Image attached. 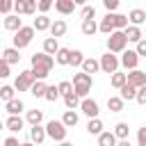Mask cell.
Listing matches in <instances>:
<instances>
[{"instance_id":"obj_1","label":"cell","mask_w":146,"mask_h":146,"mask_svg":"<svg viewBox=\"0 0 146 146\" xmlns=\"http://www.w3.org/2000/svg\"><path fill=\"white\" fill-rule=\"evenodd\" d=\"M52 66H55V57H52V55H48L46 50H43V52H34V55H32V71H34L36 80H46V78L50 75Z\"/></svg>"},{"instance_id":"obj_2","label":"cell","mask_w":146,"mask_h":146,"mask_svg":"<svg viewBox=\"0 0 146 146\" xmlns=\"http://www.w3.org/2000/svg\"><path fill=\"white\" fill-rule=\"evenodd\" d=\"M73 91L80 98H87V94L91 91V73H87V71L75 73L73 75Z\"/></svg>"},{"instance_id":"obj_3","label":"cell","mask_w":146,"mask_h":146,"mask_svg":"<svg viewBox=\"0 0 146 146\" xmlns=\"http://www.w3.org/2000/svg\"><path fill=\"white\" fill-rule=\"evenodd\" d=\"M125 43H128V36H125L123 30H114V32L107 34V50L110 52H123Z\"/></svg>"},{"instance_id":"obj_4","label":"cell","mask_w":146,"mask_h":146,"mask_svg":"<svg viewBox=\"0 0 146 146\" xmlns=\"http://www.w3.org/2000/svg\"><path fill=\"white\" fill-rule=\"evenodd\" d=\"M32 36H34V25H32V27H25V25H21V27L16 30V34H14V46L21 50V48L30 46Z\"/></svg>"},{"instance_id":"obj_5","label":"cell","mask_w":146,"mask_h":146,"mask_svg":"<svg viewBox=\"0 0 146 146\" xmlns=\"http://www.w3.org/2000/svg\"><path fill=\"white\" fill-rule=\"evenodd\" d=\"M46 132H48V137L55 139V141H64V139H66V125H64V121H55V119L48 121Z\"/></svg>"},{"instance_id":"obj_6","label":"cell","mask_w":146,"mask_h":146,"mask_svg":"<svg viewBox=\"0 0 146 146\" xmlns=\"http://www.w3.org/2000/svg\"><path fill=\"white\" fill-rule=\"evenodd\" d=\"M34 80H36V75H34V71L30 68V71L18 73V78L14 80V87H16V91H30V87L34 84Z\"/></svg>"},{"instance_id":"obj_7","label":"cell","mask_w":146,"mask_h":146,"mask_svg":"<svg viewBox=\"0 0 146 146\" xmlns=\"http://www.w3.org/2000/svg\"><path fill=\"white\" fill-rule=\"evenodd\" d=\"M100 68H103L105 73H114V71L119 68V59H116V55H112V52L107 50V55L100 57Z\"/></svg>"},{"instance_id":"obj_8","label":"cell","mask_w":146,"mask_h":146,"mask_svg":"<svg viewBox=\"0 0 146 146\" xmlns=\"http://www.w3.org/2000/svg\"><path fill=\"white\" fill-rule=\"evenodd\" d=\"M80 110H82L89 119L98 116V112H100V110H98V103H96V100H91V98H84V100L80 103Z\"/></svg>"},{"instance_id":"obj_9","label":"cell","mask_w":146,"mask_h":146,"mask_svg":"<svg viewBox=\"0 0 146 146\" xmlns=\"http://www.w3.org/2000/svg\"><path fill=\"white\" fill-rule=\"evenodd\" d=\"M137 62H139V55H137V50H123L121 64H123L125 68H137Z\"/></svg>"},{"instance_id":"obj_10","label":"cell","mask_w":146,"mask_h":146,"mask_svg":"<svg viewBox=\"0 0 146 146\" xmlns=\"http://www.w3.org/2000/svg\"><path fill=\"white\" fill-rule=\"evenodd\" d=\"M125 75H128V82H130V84H135V87L146 84V73H144V71H139V68H130V73H125Z\"/></svg>"},{"instance_id":"obj_11","label":"cell","mask_w":146,"mask_h":146,"mask_svg":"<svg viewBox=\"0 0 146 146\" xmlns=\"http://www.w3.org/2000/svg\"><path fill=\"white\" fill-rule=\"evenodd\" d=\"M46 128H41L39 123H34L32 128H30V141H34V144H43V139H46Z\"/></svg>"},{"instance_id":"obj_12","label":"cell","mask_w":146,"mask_h":146,"mask_svg":"<svg viewBox=\"0 0 146 146\" xmlns=\"http://www.w3.org/2000/svg\"><path fill=\"white\" fill-rule=\"evenodd\" d=\"M7 130H11V132H21L23 130V119L18 116V114H9V119H7Z\"/></svg>"},{"instance_id":"obj_13","label":"cell","mask_w":146,"mask_h":146,"mask_svg":"<svg viewBox=\"0 0 146 146\" xmlns=\"http://www.w3.org/2000/svg\"><path fill=\"white\" fill-rule=\"evenodd\" d=\"M55 9L59 11V14H73V9H75V2L73 0H55Z\"/></svg>"},{"instance_id":"obj_14","label":"cell","mask_w":146,"mask_h":146,"mask_svg":"<svg viewBox=\"0 0 146 146\" xmlns=\"http://www.w3.org/2000/svg\"><path fill=\"white\" fill-rule=\"evenodd\" d=\"M137 89H139V87H135V84H130V82L125 80V84L121 87V98H123V100H135Z\"/></svg>"},{"instance_id":"obj_15","label":"cell","mask_w":146,"mask_h":146,"mask_svg":"<svg viewBox=\"0 0 146 146\" xmlns=\"http://www.w3.org/2000/svg\"><path fill=\"white\" fill-rule=\"evenodd\" d=\"M96 32H98V25L94 23V18H84L82 21V34L84 36H94Z\"/></svg>"},{"instance_id":"obj_16","label":"cell","mask_w":146,"mask_h":146,"mask_svg":"<svg viewBox=\"0 0 146 146\" xmlns=\"http://www.w3.org/2000/svg\"><path fill=\"white\" fill-rule=\"evenodd\" d=\"M123 32H125L128 41H135V43H137V41H139V39L144 36V34H141V30H139V25H128V27H125Z\"/></svg>"},{"instance_id":"obj_17","label":"cell","mask_w":146,"mask_h":146,"mask_svg":"<svg viewBox=\"0 0 146 146\" xmlns=\"http://www.w3.org/2000/svg\"><path fill=\"white\" fill-rule=\"evenodd\" d=\"M87 132H89V135H100V132H103V121H100L98 116L89 119V123H87Z\"/></svg>"},{"instance_id":"obj_18","label":"cell","mask_w":146,"mask_h":146,"mask_svg":"<svg viewBox=\"0 0 146 146\" xmlns=\"http://www.w3.org/2000/svg\"><path fill=\"white\" fill-rule=\"evenodd\" d=\"M21 25H23V21L18 18V14H16V16H9V14L5 16V27H7V30H11V32H16V30H18Z\"/></svg>"},{"instance_id":"obj_19","label":"cell","mask_w":146,"mask_h":146,"mask_svg":"<svg viewBox=\"0 0 146 146\" xmlns=\"http://www.w3.org/2000/svg\"><path fill=\"white\" fill-rule=\"evenodd\" d=\"M34 30H36V32H43V30H50V18H48L46 14H41V16H36V18H34Z\"/></svg>"},{"instance_id":"obj_20","label":"cell","mask_w":146,"mask_h":146,"mask_svg":"<svg viewBox=\"0 0 146 146\" xmlns=\"http://www.w3.org/2000/svg\"><path fill=\"white\" fill-rule=\"evenodd\" d=\"M98 30L103 32V34H110V32H114V23H112V14L107 11V16L98 23Z\"/></svg>"},{"instance_id":"obj_21","label":"cell","mask_w":146,"mask_h":146,"mask_svg":"<svg viewBox=\"0 0 146 146\" xmlns=\"http://www.w3.org/2000/svg\"><path fill=\"white\" fill-rule=\"evenodd\" d=\"M43 50H46L48 55H55V52L59 50V43H57V36H48V39H43Z\"/></svg>"},{"instance_id":"obj_22","label":"cell","mask_w":146,"mask_h":146,"mask_svg":"<svg viewBox=\"0 0 146 146\" xmlns=\"http://www.w3.org/2000/svg\"><path fill=\"white\" fill-rule=\"evenodd\" d=\"M46 87H48V84H46L43 80H34V84L30 87V94H32V96H36V98H43V94H46Z\"/></svg>"},{"instance_id":"obj_23","label":"cell","mask_w":146,"mask_h":146,"mask_svg":"<svg viewBox=\"0 0 146 146\" xmlns=\"http://www.w3.org/2000/svg\"><path fill=\"white\" fill-rule=\"evenodd\" d=\"M128 18L132 21V25H141V23H146V11H141V9H132V11L128 14Z\"/></svg>"},{"instance_id":"obj_24","label":"cell","mask_w":146,"mask_h":146,"mask_svg":"<svg viewBox=\"0 0 146 146\" xmlns=\"http://www.w3.org/2000/svg\"><path fill=\"white\" fill-rule=\"evenodd\" d=\"M128 16H123V14H112V23H114V30H125L128 27Z\"/></svg>"},{"instance_id":"obj_25","label":"cell","mask_w":146,"mask_h":146,"mask_svg":"<svg viewBox=\"0 0 146 146\" xmlns=\"http://www.w3.org/2000/svg\"><path fill=\"white\" fill-rule=\"evenodd\" d=\"M50 34H52V36H64V34H66V23H64V21L50 23Z\"/></svg>"},{"instance_id":"obj_26","label":"cell","mask_w":146,"mask_h":146,"mask_svg":"<svg viewBox=\"0 0 146 146\" xmlns=\"http://www.w3.org/2000/svg\"><path fill=\"white\" fill-rule=\"evenodd\" d=\"M2 57L9 62V64H18L21 62V55H18V48L14 46V48H7L5 52H2Z\"/></svg>"},{"instance_id":"obj_27","label":"cell","mask_w":146,"mask_h":146,"mask_svg":"<svg viewBox=\"0 0 146 146\" xmlns=\"http://www.w3.org/2000/svg\"><path fill=\"white\" fill-rule=\"evenodd\" d=\"M55 62L62 64V66L68 64V62H71V50H68V48H59V50L55 52Z\"/></svg>"},{"instance_id":"obj_28","label":"cell","mask_w":146,"mask_h":146,"mask_svg":"<svg viewBox=\"0 0 146 146\" xmlns=\"http://www.w3.org/2000/svg\"><path fill=\"white\" fill-rule=\"evenodd\" d=\"M98 144L100 146H114L116 144V135L114 132H100L98 135Z\"/></svg>"},{"instance_id":"obj_29","label":"cell","mask_w":146,"mask_h":146,"mask_svg":"<svg viewBox=\"0 0 146 146\" xmlns=\"http://www.w3.org/2000/svg\"><path fill=\"white\" fill-rule=\"evenodd\" d=\"M107 110H110V112H121V110H123V98H121V96H119V98H116V96L107 98Z\"/></svg>"},{"instance_id":"obj_30","label":"cell","mask_w":146,"mask_h":146,"mask_svg":"<svg viewBox=\"0 0 146 146\" xmlns=\"http://www.w3.org/2000/svg\"><path fill=\"white\" fill-rule=\"evenodd\" d=\"M7 112H9V114H21V112H23V100H18V98L7 100Z\"/></svg>"},{"instance_id":"obj_31","label":"cell","mask_w":146,"mask_h":146,"mask_svg":"<svg viewBox=\"0 0 146 146\" xmlns=\"http://www.w3.org/2000/svg\"><path fill=\"white\" fill-rule=\"evenodd\" d=\"M64 103H66V107H68V110H75V107L80 105V96H78L75 91H71V94H66V96H64Z\"/></svg>"},{"instance_id":"obj_32","label":"cell","mask_w":146,"mask_h":146,"mask_svg":"<svg viewBox=\"0 0 146 146\" xmlns=\"http://www.w3.org/2000/svg\"><path fill=\"white\" fill-rule=\"evenodd\" d=\"M62 121H64V125H66V128H73V125H78V114H75L73 110H68V112H64Z\"/></svg>"},{"instance_id":"obj_33","label":"cell","mask_w":146,"mask_h":146,"mask_svg":"<svg viewBox=\"0 0 146 146\" xmlns=\"http://www.w3.org/2000/svg\"><path fill=\"white\" fill-rule=\"evenodd\" d=\"M98 68H100V62H96V59H91V57L82 62V71H87V73H96Z\"/></svg>"},{"instance_id":"obj_34","label":"cell","mask_w":146,"mask_h":146,"mask_svg":"<svg viewBox=\"0 0 146 146\" xmlns=\"http://www.w3.org/2000/svg\"><path fill=\"white\" fill-rule=\"evenodd\" d=\"M25 119H27V123H30V125H34V123H41V119H43V112H41V110H30Z\"/></svg>"},{"instance_id":"obj_35","label":"cell","mask_w":146,"mask_h":146,"mask_svg":"<svg viewBox=\"0 0 146 146\" xmlns=\"http://www.w3.org/2000/svg\"><path fill=\"white\" fill-rule=\"evenodd\" d=\"M125 80H128V75L125 73H112V87H116V89H121L123 84H125Z\"/></svg>"},{"instance_id":"obj_36","label":"cell","mask_w":146,"mask_h":146,"mask_svg":"<svg viewBox=\"0 0 146 146\" xmlns=\"http://www.w3.org/2000/svg\"><path fill=\"white\" fill-rule=\"evenodd\" d=\"M128 132H130L128 123H116V128H114V135H116V139H125V137H128Z\"/></svg>"},{"instance_id":"obj_37","label":"cell","mask_w":146,"mask_h":146,"mask_svg":"<svg viewBox=\"0 0 146 146\" xmlns=\"http://www.w3.org/2000/svg\"><path fill=\"white\" fill-rule=\"evenodd\" d=\"M57 96H62L57 87H46V94H43V98H46V100H50V103H55V100H57Z\"/></svg>"},{"instance_id":"obj_38","label":"cell","mask_w":146,"mask_h":146,"mask_svg":"<svg viewBox=\"0 0 146 146\" xmlns=\"http://www.w3.org/2000/svg\"><path fill=\"white\" fill-rule=\"evenodd\" d=\"M82 62H84V57H82V52L80 50H71V66H82Z\"/></svg>"},{"instance_id":"obj_39","label":"cell","mask_w":146,"mask_h":146,"mask_svg":"<svg viewBox=\"0 0 146 146\" xmlns=\"http://www.w3.org/2000/svg\"><path fill=\"white\" fill-rule=\"evenodd\" d=\"M14 91H16V87H0V98L2 100H11Z\"/></svg>"},{"instance_id":"obj_40","label":"cell","mask_w":146,"mask_h":146,"mask_svg":"<svg viewBox=\"0 0 146 146\" xmlns=\"http://www.w3.org/2000/svg\"><path fill=\"white\" fill-rule=\"evenodd\" d=\"M9 66H11V64H9L5 57H0V78H9V75H11Z\"/></svg>"},{"instance_id":"obj_41","label":"cell","mask_w":146,"mask_h":146,"mask_svg":"<svg viewBox=\"0 0 146 146\" xmlns=\"http://www.w3.org/2000/svg\"><path fill=\"white\" fill-rule=\"evenodd\" d=\"M57 89H59V94H62V96H66V94H71V91H73V84H71L68 80H64V82H59V84H57Z\"/></svg>"},{"instance_id":"obj_42","label":"cell","mask_w":146,"mask_h":146,"mask_svg":"<svg viewBox=\"0 0 146 146\" xmlns=\"http://www.w3.org/2000/svg\"><path fill=\"white\" fill-rule=\"evenodd\" d=\"M135 100H137L139 105H146V84H141V87L137 89V96H135Z\"/></svg>"},{"instance_id":"obj_43","label":"cell","mask_w":146,"mask_h":146,"mask_svg":"<svg viewBox=\"0 0 146 146\" xmlns=\"http://www.w3.org/2000/svg\"><path fill=\"white\" fill-rule=\"evenodd\" d=\"M14 9V0H0V14H9Z\"/></svg>"},{"instance_id":"obj_44","label":"cell","mask_w":146,"mask_h":146,"mask_svg":"<svg viewBox=\"0 0 146 146\" xmlns=\"http://www.w3.org/2000/svg\"><path fill=\"white\" fill-rule=\"evenodd\" d=\"M94 16H96V9L89 7V5H84V7H82V21H84V18H94Z\"/></svg>"},{"instance_id":"obj_45","label":"cell","mask_w":146,"mask_h":146,"mask_svg":"<svg viewBox=\"0 0 146 146\" xmlns=\"http://www.w3.org/2000/svg\"><path fill=\"white\" fill-rule=\"evenodd\" d=\"M36 9H39L36 0H25V14H34Z\"/></svg>"},{"instance_id":"obj_46","label":"cell","mask_w":146,"mask_h":146,"mask_svg":"<svg viewBox=\"0 0 146 146\" xmlns=\"http://www.w3.org/2000/svg\"><path fill=\"white\" fill-rule=\"evenodd\" d=\"M14 11L21 16V14H25V0H14Z\"/></svg>"},{"instance_id":"obj_47","label":"cell","mask_w":146,"mask_h":146,"mask_svg":"<svg viewBox=\"0 0 146 146\" xmlns=\"http://www.w3.org/2000/svg\"><path fill=\"white\" fill-rule=\"evenodd\" d=\"M36 5H39V11H41V14H46V11L52 7V0H39Z\"/></svg>"},{"instance_id":"obj_48","label":"cell","mask_w":146,"mask_h":146,"mask_svg":"<svg viewBox=\"0 0 146 146\" xmlns=\"http://www.w3.org/2000/svg\"><path fill=\"white\" fill-rule=\"evenodd\" d=\"M137 144H139V146H146V128H139V132H137Z\"/></svg>"},{"instance_id":"obj_49","label":"cell","mask_w":146,"mask_h":146,"mask_svg":"<svg viewBox=\"0 0 146 146\" xmlns=\"http://www.w3.org/2000/svg\"><path fill=\"white\" fill-rule=\"evenodd\" d=\"M137 55L146 57V41H144V39H139V41H137Z\"/></svg>"},{"instance_id":"obj_50","label":"cell","mask_w":146,"mask_h":146,"mask_svg":"<svg viewBox=\"0 0 146 146\" xmlns=\"http://www.w3.org/2000/svg\"><path fill=\"white\" fill-rule=\"evenodd\" d=\"M103 5H105L107 11H114V9L119 7V0H103Z\"/></svg>"},{"instance_id":"obj_51","label":"cell","mask_w":146,"mask_h":146,"mask_svg":"<svg viewBox=\"0 0 146 146\" xmlns=\"http://www.w3.org/2000/svg\"><path fill=\"white\" fill-rule=\"evenodd\" d=\"M5 144H7V146H18V139H16V137H7Z\"/></svg>"},{"instance_id":"obj_52","label":"cell","mask_w":146,"mask_h":146,"mask_svg":"<svg viewBox=\"0 0 146 146\" xmlns=\"http://www.w3.org/2000/svg\"><path fill=\"white\" fill-rule=\"evenodd\" d=\"M73 2H75V5H84L87 0H73Z\"/></svg>"},{"instance_id":"obj_53","label":"cell","mask_w":146,"mask_h":146,"mask_svg":"<svg viewBox=\"0 0 146 146\" xmlns=\"http://www.w3.org/2000/svg\"><path fill=\"white\" fill-rule=\"evenodd\" d=\"M0 130H2V121H0Z\"/></svg>"}]
</instances>
